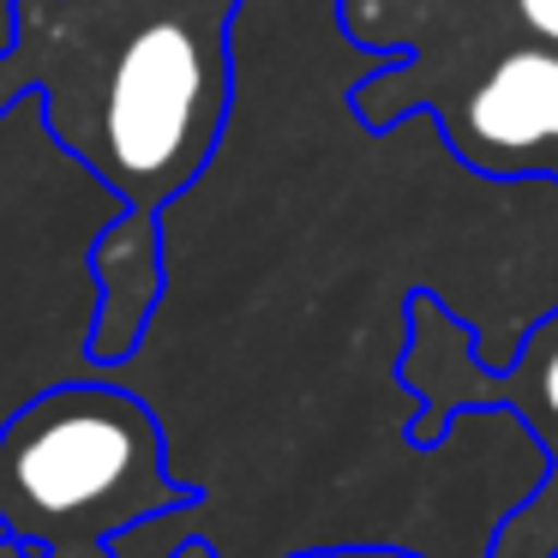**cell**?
Listing matches in <instances>:
<instances>
[{
  "label": "cell",
  "mask_w": 558,
  "mask_h": 558,
  "mask_svg": "<svg viewBox=\"0 0 558 558\" xmlns=\"http://www.w3.org/2000/svg\"><path fill=\"white\" fill-rule=\"evenodd\" d=\"M402 378L421 397V421H409V445H438L450 421H457L462 402H510V409L529 421V433L541 438L546 450V474L517 510L493 529V541L522 546L529 558H558V313L546 318L529 337L522 361L510 373H474L457 354V330L438 313H426L414 325L409 361H402Z\"/></svg>",
  "instance_id": "3"
},
{
  "label": "cell",
  "mask_w": 558,
  "mask_h": 558,
  "mask_svg": "<svg viewBox=\"0 0 558 558\" xmlns=\"http://www.w3.org/2000/svg\"><path fill=\"white\" fill-rule=\"evenodd\" d=\"M90 282H97V325H90V361L114 366L138 349L150 325V306L162 294V265H157V234L145 217L114 222L90 253Z\"/></svg>",
  "instance_id": "5"
},
{
  "label": "cell",
  "mask_w": 558,
  "mask_h": 558,
  "mask_svg": "<svg viewBox=\"0 0 558 558\" xmlns=\"http://www.w3.org/2000/svg\"><path fill=\"white\" fill-rule=\"evenodd\" d=\"M193 505L205 486L174 474L169 433L126 385L66 378L0 426V529L25 546H109Z\"/></svg>",
  "instance_id": "1"
},
{
  "label": "cell",
  "mask_w": 558,
  "mask_h": 558,
  "mask_svg": "<svg viewBox=\"0 0 558 558\" xmlns=\"http://www.w3.org/2000/svg\"><path fill=\"white\" fill-rule=\"evenodd\" d=\"M0 558H114V553L102 541H73V546H49V553H43V546H25V541H13V534H0ZM174 558H222V546L210 541V534H193Z\"/></svg>",
  "instance_id": "6"
},
{
  "label": "cell",
  "mask_w": 558,
  "mask_h": 558,
  "mask_svg": "<svg viewBox=\"0 0 558 558\" xmlns=\"http://www.w3.org/2000/svg\"><path fill=\"white\" fill-rule=\"evenodd\" d=\"M282 558H426V553L397 546V541H330V546H294V553H282ZM486 558H529V553L493 541V546H486Z\"/></svg>",
  "instance_id": "7"
},
{
  "label": "cell",
  "mask_w": 558,
  "mask_h": 558,
  "mask_svg": "<svg viewBox=\"0 0 558 558\" xmlns=\"http://www.w3.org/2000/svg\"><path fill=\"white\" fill-rule=\"evenodd\" d=\"M462 138L486 162H529L558 145V49H510L481 73L462 109Z\"/></svg>",
  "instance_id": "4"
},
{
  "label": "cell",
  "mask_w": 558,
  "mask_h": 558,
  "mask_svg": "<svg viewBox=\"0 0 558 558\" xmlns=\"http://www.w3.org/2000/svg\"><path fill=\"white\" fill-rule=\"evenodd\" d=\"M210 109H217V66L205 37L181 19H150L121 43L109 66L97 157L126 193L157 198L193 174L210 138Z\"/></svg>",
  "instance_id": "2"
},
{
  "label": "cell",
  "mask_w": 558,
  "mask_h": 558,
  "mask_svg": "<svg viewBox=\"0 0 558 558\" xmlns=\"http://www.w3.org/2000/svg\"><path fill=\"white\" fill-rule=\"evenodd\" d=\"M517 7H522V19H529V31H541L558 49V0H517Z\"/></svg>",
  "instance_id": "8"
}]
</instances>
